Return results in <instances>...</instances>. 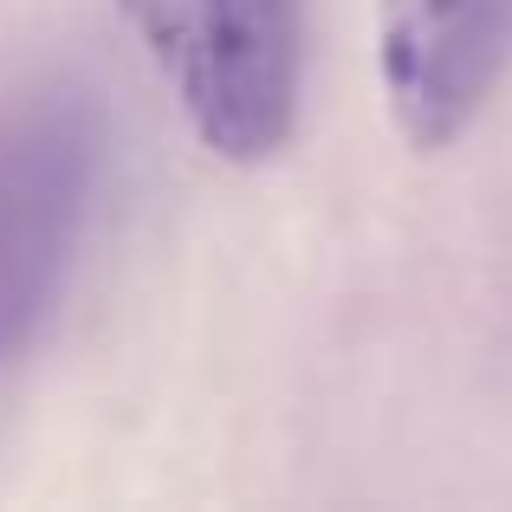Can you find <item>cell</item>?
<instances>
[{
  "label": "cell",
  "mask_w": 512,
  "mask_h": 512,
  "mask_svg": "<svg viewBox=\"0 0 512 512\" xmlns=\"http://www.w3.org/2000/svg\"><path fill=\"white\" fill-rule=\"evenodd\" d=\"M117 13L214 163L260 169L292 143L305 91L299 0H117Z\"/></svg>",
  "instance_id": "6da1fadb"
},
{
  "label": "cell",
  "mask_w": 512,
  "mask_h": 512,
  "mask_svg": "<svg viewBox=\"0 0 512 512\" xmlns=\"http://www.w3.org/2000/svg\"><path fill=\"white\" fill-rule=\"evenodd\" d=\"M104 182V117L85 91L39 85L0 104V363L39 338Z\"/></svg>",
  "instance_id": "7a4b0ae2"
},
{
  "label": "cell",
  "mask_w": 512,
  "mask_h": 512,
  "mask_svg": "<svg viewBox=\"0 0 512 512\" xmlns=\"http://www.w3.org/2000/svg\"><path fill=\"white\" fill-rule=\"evenodd\" d=\"M512 72V0H376V78L415 156L474 130Z\"/></svg>",
  "instance_id": "3957f363"
}]
</instances>
